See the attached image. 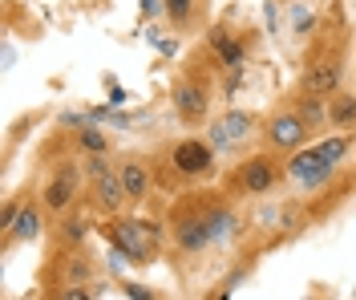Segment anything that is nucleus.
Returning <instances> with one entry per match:
<instances>
[{"label":"nucleus","instance_id":"22","mask_svg":"<svg viewBox=\"0 0 356 300\" xmlns=\"http://www.w3.org/2000/svg\"><path fill=\"white\" fill-rule=\"evenodd\" d=\"M81 235H86V219H69V223H65V239H73V244H77Z\"/></svg>","mask_w":356,"mask_h":300},{"label":"nucleus","instance_id":"24","mask_svg":"<svg viewBox=\"0 0 356 300\" xmlns=\"http://www.w3.org/2000/svg\"><path fill=\"white\" fill-rule=\"evenodd\" d=\"M154 8H158V0H142V13H146V17H150Z\"/></svg>","mask_w":356,"mask_h":300},{"label":"nucleus","instance_id":"19","mask_svg":"<svg viewBox=\"0 0 356 300\" xmlns=\"http://www.w3.org/2000/svg\"><path fill=\"white\" fill-rule=\"evenodd\" d=\"M316 150H320V159L324 162H340L344 159V150H348V139H344V134H340V139H324V142H316Z\"/></svg>","mask_w":356,"mask_h":300},{"label":"nucleus","instance_id":"18","mask_svg":"<svg viewBox=\"0 0 356 300\" xmlns=\"http://www.w3.org/2000/svg\"><path fill=\"white\" fill-rule=\"evenodd\" d=\"M207 223H211V239H227V235L235 231V215H231V211H211Z\"/></svg>","mask_w":356,"mask_h":300},{"label":"nucleus","instance_id":"2","mask_svg":"<svg viewBox=\"0 0 356 300\" xmlns=\"http://www.w3.org/2000/svg\"><path fill=\"white\" fill-rule=\"evenodd\" d=\"M308 139H312V126L296 114V110H280V114H271L264 122V142L271 146V150H280V155L304 150Z\"/></svg>","mask_w":356,"mask_h":300},{"label":"nucleus","instance_id":"12","mask_svg":"<svg viewBox=\"0 0 356 300\" xmlns=\"http://www.w3.org/2000/svg\"><path fill=\"white\" fill-rule=\"evenodd\" d=\"M37 235H41V211L33 207V203H21L13 228L4 231V239H8V244H24V239H37Z\"/></svg>","mask_w":356,"mask_h":300},{"label":"nucleus","instance_id":"11","mask_svg":"<svg viewBox=\"0 0 356 300\" xmlns=\"http://www.w3.org/2000/svg\"><path fill=\"white\" fill-rule=\"evenodd\" d=\"M178 248L182 252H199L211 244V223H207V215H186L182 223H178Z\"/></svg>","mask_w":356,"mask_h":300},{"label":"nucleus","instance_id":"4","mask_svg":"<svg viewBox=\"0 0 356 300\" xmlns=\"http://www.w3.org/2000/svg\"><path fill=\"white\" fill-rule=\"evenodd\" d=\"M255 134V114H247V110H227V114L215 122V130H211V146H222V150H231V146H239Z\"/></svg>","mask_w":356,"mask_h":300},{"label":"nucleus","instance_id":"5","mask_svg":"<svg viewBox=\"0 0 356 300\" xmlns=\"http://www.w3.org/2000/svg\"><path fill=\"white\" fill-rule=\"evenodd\" d=\"M211 162H215L211 142L186 139V142H178V146H175V171H178V175H207V171H211Z\"/></svg>","mask_w":356,"mask_h":300},{"label":"nucleus","instance_id":"23","mask_svg":"<svg viewBox=\"0 0 356 300\" xmlns=\"http://www.w3.org/2000/svg\"><path fill=\"white\" fill-rule=\"evenodd\" d=\"M126 292H130L134 300H154L150 297V288H142V284H126Z\"/></svg>","mask_w":356,"mask_h":300},{"label":"nucleus","instance_id":"14","mask_svg":"<svg viewBox=\"0 0 356 300\" xmlns=\"http://www.w3.org/2000/svg\"><path fill=\"white\" fill-rule=\"evenodd\" d=\"M328 122L336 130H353L356 126V97L353 93H336L332 106H328Z\"/></svg>","mask_w":356,"mask_h":300},{"label":"nucleus","instance_id":"21","mask_svg":"<svg viewBox=\"0 0 356 300\" xmlns=\"http://www.w3.org/2000/svg\"><path fill=\"white\" fill-rule=\"evenodd\" d=\"M61 300H97V297H93V288H86V284H69L65 292H61Z\"/></svg>","mask_w":356,"mask_h":300},{"label":"nucleus","instance_id":"16","mask_svg":"<svg viewBox=\"0 0 356 300\" xmlns=\"http://www.w3.org/2000/svg\"><path fill=\"white\" fill-rule=\"evenodd\" d=\"M296 114L316 130L320 122H328V106H324V97H316V93H300V97H296Z\"/></svg>","mask_w":356,"mask_h":300},{"label":"nucleus","instance_id":"20","mask_svg":"<svg viewBox=\"0 0 356 300\" xmlns=\"http://www.w3.org/2000/svg\"><path fill=\"white\" fill-rule=\"evenodd\" d=\"M81 146H86L89 155H106V134H102L97 126H86V130H81Z\"/></svg>","mask_w":356,"mask_h":300},{"label":"nucleus","instance_id":"1","mask_svg":"<svg viewBox=\"0 0 356 300\" xmlns=\"http://www.w3.org/2000/svg\"><path fill=\"white\" fill-rule=\"evenodd\" d=\"M162 235L166 231L154 219H122V223H113V244L130 264H150V252L162 244Z\"/></svg>","mask_w":356,"mask_h":300},{"label":"nucleus","instance_id":"9","mask_svg":"<svg viewBox=\"0 0 356 300\" xmlns=\"http://www.w3.org/2000/svg\"><path fill=\"white\" fill-rule=\"evenodd\" d=\"M275 175H280V166L271 155H255V159L243 162V171H239V183L251 191V195H267L271 187H275Z\"/></svg>","mask_w":356,"mask_h":300},{"label":"nucleus","instance_id":"7","mask_svg":"<svg viewBox=\"0 0 356 300\" xmlns=\"http://www.w3.org/2000/svg\"><path fill=\"white\" fill-rule=\"evenodd\" d=\"M332 171H336V166L320 159V150H316V146H312V150H296V155L288 159V175H296L304 187H320Z\"/></svg>","mask_w":356,"mask_h":300},{"label":"nucleus","instance_id":"15","mask_svg":"<svg viewBox=\"0 0 356 300\" xmlns=\"http://www.w3.org/2000/svg\"><path fill=\"white\" fill-rule=\"evenodd\" d=\"M211 49L222 57V65H243V49H239V41H235L222 24L219 29H211Z\"/></svg>","mask_w":356,"mask_h":300},{"label":"nucleus","instance_id":"10","mask_svg":"<svg viewBox=\"0 0 356 300\" xmlns=\"http://www.w3.org/2000/svg\"><path fill=\"white\" fill-rule=\"evenodd\" d=\"M118 171H122V187H126V195H130L134 203L150 195V183H154V179H150V166L142 159H126Z\"/></svg>","mask_w":356,"mask_h":300},{"label":"nucleus","instance_id":"3","mask_svg":"<svg viewBox=\"0 0 356 300\" xmlns=\"http://www.w3.org/2000/svg\"><path fill=\"white\" fill-rule=\"evenodd\" d=\"M89 179H93V195L106 211H122V203L130 199L126 187H122V171H113L106 155H89Z\"/></svg>","mask_w":356,"mask_h":300},{"label":"nucleus","instance_id":"13","mask_svg":"<svg viewBox=\"0 0 356 300\" xmlns=\"http://www.w3.org/2000/svg\"><path fill=\"white\" fill-rule=\"evenodd\" d=\"M73 203V171H61L53 183L44 187V207L49 211H65Z\"/></svg>","mask_w":356,"mask_h":300},{"label":"nucleus","instance_id":"8","mask_svg":"<svg viewBox=\"0 0 356 300\" xmlns=\"http://www.w3.org/2000/svg\"><path fill=\"white\" fill-rule=\"evenodd\" d=\"M340 77H344V70H340V61H336V57L316 61V65L304 73V93H316V97H336V93H340Z\"/></svg>","mask_w":356,"mask_h":300},{"label":"nucleus","instance_id":"17","mask_svg":"<svg viewBox=\"0 0 356 300\" xmlns=\"http://www.w3.org/2000/svg\"><path fill=\"white\" fill-rule=\"evenodd\" d=\"M162 8H166V17H170V24H191V17H195V0H162Z\"/></svg>","mask_w":356,"mask_h":300},{"label":"nucleus","instance_id":"6","mask_svg":"<svg viewBox=\"0 0 356 300\" xmlns=\"http://www.w3.org/2000/svg\"><path fill=\"white\" fill-rule=\"evenodd\" d=\"M207 106H211V97H207V86L202 81H178L175 86V110L182 122H202L207 118Z\"/></svg>","mask_w":356,"mask_h":300}]
</instances>
